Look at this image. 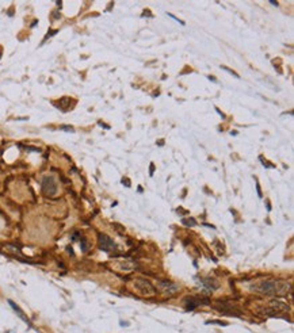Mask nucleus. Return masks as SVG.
Listing matches in <instances>:
<instances>
[{
  "instance_id": "12",
  "label": "nucleus",
  "mask_w": 294,
  "mask_h": 333,
  "mask_svg": "<svg viewBox=\"0 0 294 333\" xmlns=\"http://www.w3.org/2000/svg\"><path fill=\"white\" fill-rule=\"evenodd\" d=\"M183 224H186V225H195V219H183Z\"/></svg>"
},
{
  "instance_id": "11",
  "label": "nucleus",
  "mask_w": 294,
  "mask_h": 333,
  "mask_svg": "<svg viewBox=\"0 0 294 333\" xmlns=\"http://www.w3.org/2000/svg\"><path fill=\"white\" fill-rule=\"evenodd\" d=\"M221 69H224V70H226V72H229V73H231V75H233V76H235V77H237V79H238V77H240V76H238V75H237V73H236V72H235V70L229 69V68H226V67H221Z\"/></svg>"
},
{
  "instance_id": "15",
  "label": "nucleus",
  "mask_w": 294,
  "mask_h": 333,
  "mask_svg": "<svg viewBox=\"0 0 294 333\" xmlns=\"http://www.w3.org/2000/svg\"><path fill=\"white\" fill-rule=\"evenodd\" d=\"M153 171H154V165L151 164V175H153Z\"/></svg>"
},
{
  "instance_id": "9",
  "label": "nucleus",
  "mask_w": 294,
  "mask_h": 333,
  "mask_svg": "<svg viewBox=\"0 0 294 333\" xmlns=\"http://www.w3.org/2000/svg\"><path fill=\"white\" fill-rule=\"evenodd\" d=\"M184 303H186V309H187V310H194L196 306L201 305V302H198V299H195V298L184 299Z\"/></svg>"
},
{
  "instance_id": "7",
  "label": "nucleus",
  "mask_w": 294,
  "mask_h": 333,
  "mask_svg": "<svg viewBox=\"0 0 294 333\" xmlns=\"http://www.w3.org/2000/svg\"><path fill=\"white\" fill-rule=\"evenodd\" d=\"M270 307L273 309L274 312H286V310H289V306L283 301H271L270 302Z\"/></svg>"
},
{
  "instance_id": "2",
  "label": "nucleus",
  "mask_w": 294,
  "mask_h": 333,
  "mask_svg": "<svg viewBox=\"0 0 294 333\" xmlns=\"http://www.w3.org/2000/svg\"><path fill=\"white\" fill-rule=\"evenodd\" d=\"M134 287H136L137 293L141 294L142 297H154L156 295V290L152 286V283L145 280V279H134Z\"/></svg>"
},
{
  "instance_id": "5",
  "label": "nucleus",
  "mask_w": 294,
  "mask_h": 333,
  "mask_svg": "<svg viewBox=\"0 0 294 333\" xmlns=\"http://www.w3.org/2000/svg\"><path fill=\"white\" fill-rule=\"evenodd\" d=\"M159 286L161 287V291H164L165 294H174L176 293L179 288V286L176 283H172L169 280H160L159 282Z\"/></svg>"
},
{
  "instance_id": "6",
  "label": "nucleus",
  "mask_w": 294,
  "mask_h": 333,
  "mask_svg": "<svg viewBox=\"0 0 294 333\" xmlns=\"http://www.w3.org/2000/svg\"><path fill=\"white\" fill-rule=\"evenodd\" d=\"M8 303H10V306H11V307H12V309H14V310H15V313H16L18 316H19V318H22V320H23V321H25L26 324H28V325H30V320L27 318V316H26V314H25V312H23V310H22V309L19 307V306H18V305H16V303H15L14 301H11V299H8Z\"/></svg>"
},
{
  "instance_id": "14",
  "label": "nucleus",
  "mask_w": 294,
  "mask_h": 333,
  "mask_svg": "<svg viewBox=\"0 0 294 333\" xmlns=\"http://www.w3.org/2000/svg\"><path fill=\"white\" fill-rule=\"evenodd\" d=\"M168 16H171V18H174V19H175V21H176V22H179V23H182V25H184V22H183V21H180V19H179V18H176V16H175V15H172V14H168Z\"/></svg>"
},
{
  "instance_id": "4",
  "label": "nucleus",
  "mask_w": 294,
  "mask_h": 333,
  "mask_svg": "<svg viewBox=\"0 0 294 333\" xmlns=\"http://www.w3.org/2000/svg\"><path fill=\"white\" fill-rule=\"evenodd\" d=\"M42 191H43L45 195H50V197L57 192V183L54 180V178H52V176L43 178V180H42Z\"/></svg>"
},
{
  "instance_id": "1",
  "label": "nucleus",
  "mask_w": 294,
  "mask_h": 333,
  "mask_svg": "<svg viewBox=\"0 0 294 333\" xmlns=\"http://www.w3.org/2000/svg\"><path fill=\"white\" fill-rule=\"evenodd\" d=\"M291 288V284L286 280H260L255 284H251V290L259 294L266 295H286Z\"/></svg>"
},
{
  "instance_id": "8",
  "label": "nucleus",
  "mask_w": 294,
  "mask_h": 333,
  "mask_svg": "<svg viewBox=\"0 0 294 333\" xmlns=\"http://www.w3.org/2000/svg\"><path fill=\"white\" fill-rule=\"evenodd\" d=\"M202 284L206 287L205 290L209 291V293H210V291H214L216 288H218V286H220L218 282H216V279H203Z\"/></svg>"
},
{
  "instance_id": "13",
  "label": "nucleus",
  "mask_w": 294,
  "mask_h": 333,
  "mask_svg": "<svg viewBox=\"0 0 294 333\" xmlns=\"http://www.w3.org/2000/svg\"><path fill=\"white\" fill-rule=\"evenodd\" d=\"M61 130H65V131H72V133L75 131L72 126H61Z\"/></svg>"
},
{
  "instance_id": "10",
  "label": "nucleus",
  "mask_w": 294,
  "mask_h": 333,
  "mask_svg": "<svg viewBox=\"0 0 294 333\" xmlns=\"http://www.w3.org/2000/svg\"><path fill=\"white\" fill-rule=\"evenodd\" d=\"M119 268H121V271H132L134 268V263H133V261H130V260H127L126 263H123V261H122Z\"/></svg>"
},
{
  "instance_id": "3",
  "label": "nucleus",
  "mask_w": 294,
  "mask_h": 333,
  "mask_svg": "<svg viewBox=\"0 0 294 333\" xmlns=\"http://www.w3.org/2000/svg\"><path fill=\"white\" fill-rule=\"evenodd\" d=\"M98 244H99V248L105 252H110V251H114L117 248V244L114 242V240L110 239L107 234H103L100 233L98 237Z\"/></svg>"
}]
</instances>
